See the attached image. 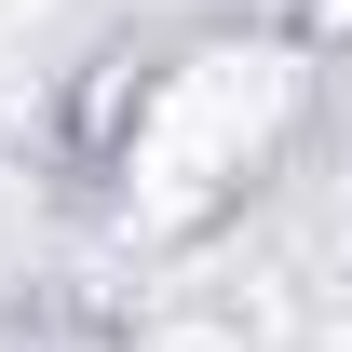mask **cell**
<instances>
[{"label": "cell", "mask_w": 352, "mask_h": 352, "mask_svg": "<svg viewBox=\"0 0 352 352\" xmlns=\"http://www.w3.org/2000/svg\"><path fill=\"white\" fill-rule=\"evenodd\" d=\"M285 122H298V68L271 41H204V54H176L163 82L135 95V122H122V204L135 217H217L230 190L285 149Z\"/></svg>", "instance_id": "6da1fadb"}]
</instances>
